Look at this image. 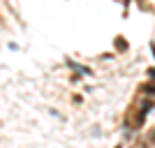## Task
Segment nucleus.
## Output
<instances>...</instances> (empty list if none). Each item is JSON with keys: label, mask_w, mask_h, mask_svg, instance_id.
<instances>
[]
</instances>
